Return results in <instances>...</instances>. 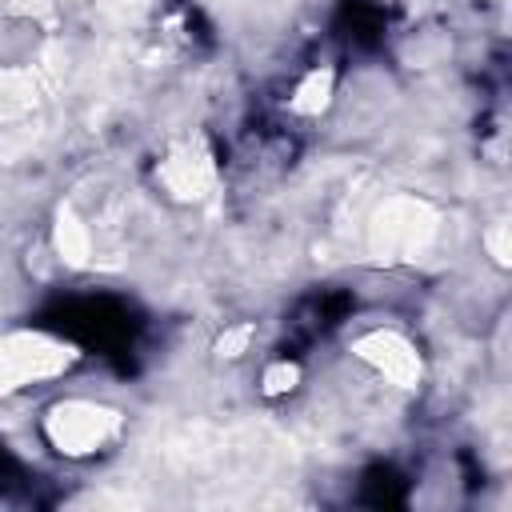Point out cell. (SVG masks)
Listing matches in <instances>:
<instances>
[{
	"label": "cell",
	"mask_w": 512,
	"mask_h": 512,
	"mask_svg": "<svg viewBox=\"0 0 512 512\" xmlns=\"http://www.w3.org/2000/svg\"><path fill=\"white\" fill-rule=\"evenodd\" d=\"M36 104V80L28 72H0V116L32 112Z\"/></svg>",
	"instance_id": "cell-8"
},
{
	"label": "cell",
	"mask_w": 512,
	"mask_h": 512,
	"mask_svg": "<svg viewBox=\"0 0 512 512\" xmlns=\"http://www.w3.org/2000/svg\"><path fill=\"white\" fill-rule=\"evenodd\" d=\"M120 428H124V416L116 408H108L100 400H84V396L56 400L40 420L48 448L68 456V460L96 456L100 448H108L120 436Z\"/></svg>",
	"instance_id": "cell-1"
},
{
	"label": "cell",
	"mask_w": 512,
	"mask_h": 512,
	"mask_svg": "<svg viewBox=\"0 0 512 512\" xmlns=\"http://www.w3.org/2000/svg\"><path fill=\"white\" fill-rule=\"evenodd\" d=\"M332 100V72L324 68H316V72H308L300 84H296V92H292V112H300V116H316L324 104Z\"/></svg>",
	"instance_id": "cell-7"
},
{
	"label": "cell",
	"mask_w": 512,
	"mask_h": 512,
	"mask_svg": "<svg viewBox=\"0 0 512 512\" xmlns=\"http://www.w3.org/2000/svg\"><path fill=\"white\" fill-rule=\"evenodd\" d=\"M484 248L492 252V260H496L500 268L508 264V224H504V220H496V224L484 232Z\"/></svg>",
	"instance_id": "cell-10"
},
{
	"label": "cell",
	"mask_w": 512,
	"mask_h": 512,
	"mask_svg": "<svg viewBox=\"0 0 512 512\" xmlns=\"http://www.w3.org/2000/svg\"><path fill=\"white\" fill-rule=\"evenodd\" d=\"M440 236V212L420 196H388L372 224H368V248L380 260H416L424 256Z\"/></svg>",
	"instance_id": "cell-2"
},
{
	"label": "cell",
	"mask_w": 512,
	"mask_h": 512,
	"mask_svg": "<svg viewBox=\"0 0 512 512\" xmlns=\"http://www.w3.org/2000/svg\"><path fill=\"white\" fill-rule=\"evenodd\" d=\"M296 384H300V368H296V364L276 360V364L264 368V392H268V396H284V392H292Z\"/></svg>",
	"instance_id": "cell-9"
},
{
	"label": "cell",
	"mask_w": 512,
	"mask_h": 512,
	"mask_svg": "<svg viewBox=\"0 0 512 512\" xmlns=\"http://www.w3.org/2000/svg\"><path fill=\"white\" fill-rule=\"evenodd\" d=\"M76 364V348L48 332H0V396H12L28 384L64 376Z\"/></svg>",
	"instance_id": "cell-3"
},
{
	"label": "cell",
	"mask_w": 512,
	"mask_h": 512,
	"mask_svg": "<svg viewBox=\"0 0 512 512\" xmlns=\"http://www.w3.org/2000/svg\"><path fill=\"white\" fill-rule=\"evenodd\" d=\"M156 184L172 196V200H184V204H196L212 192L216 184V164H212V152L200 144V140H184V144H172L164 152V160L156 164Z\"/></svg>",
	"instance_id": "cell-5"
},
{
	"label": "cell",
	"mask_w": 512,
	"mask_h": 512,
	"mask_svg": "<svg viewBox=\"0 0 512 512\" xmlns=\"http://www.w3.org/2000/svg\"><path fill=\"white\" fill-rule=\"evenodd\" d=\"M248 340H252V324H240V328H228L220 340H216V352L220 356H240L244 348H248Z\"/></svg>",
	"instance_id": "cell-11"
},
{
	"label": "cell",
	"mask_w": 512,
	"mask_h": 512,
	"mask_svg": "<svg viewBox=\"0 0 512 512\" xmlns=\"http://www.w3.org/2000/svg\"><path fill=\"white\" fill-rule=\"evenodd\" d=\"M56 252H60V260H68L76 268L88 264V256H92V232L72 208H60V216H56Z\"/></svg>",
	"instance_id": "cell-6"
},
{
	"label": "cell",
	"mask_w": 512,
	"mask_h": 512,
	"mask_svg": "<svg viewBox=\"0 0 512 512\" xmlns=\"http://www.w3.org/2000/svg\"><path fill=\"white\" fill-rule=\"evenodd\" d=\"M352 356L364 360L376 376H384L396 388H416L420 376H424V360H420L416 344L396 328H372V332L356 336Z\"/></svg>",
	"instance_id": "cell-4"
}]
</instances>
